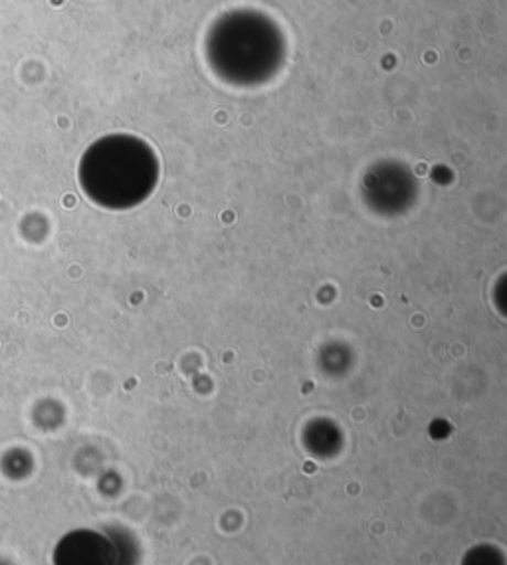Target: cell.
I'll use <instances>...</instances> for the list:
<instances>
[{"mask_svg":"<svg viewBox=\"0 0 507 565\" xmlns=\"http://www.w3.org/2000/svg\"><path fill=\"white\" fill-rule=\"evenodd\" d=\"M155 159L143 143L119 139L99 159V181L111 186V201L137 203L155 183Z\"/></svg>","mask_w":507,"mask_h":565,"instance_id":"cell-1","label":"cell"}]
</instances>
